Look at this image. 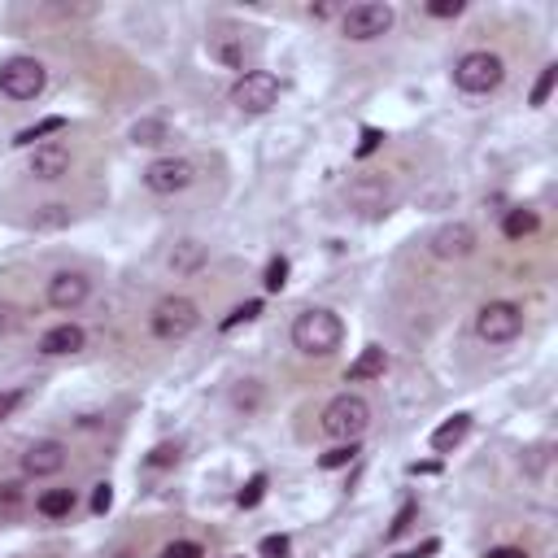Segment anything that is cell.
<instances>
[{"label":"cell","instance_id":"1","mask_svg":"<svg viewBox=\"0 0 558 558\" xmlns=\"http://www.w3.org/2000/svg\"><path fill=\"white\" fill-rule=\"evenodd\" d=\"M340 340H345V323L323 310V305H314V310H301L293 319V345L301 354H310V358H328L340 349Z\"/></svg>","mask_w":558,"mask_h":558},{"label":"cell","instance_id":"2","mask_svg":"<svg viewBox=\"0 0 558 558\" xmlns=\"http://www.w3.org/2000/svg\"><path fill=\"white\" fill-rule=\"evenodd\" d=\"M506 79V62L489 53V48H476V53H462L459 66H454V88L467 97H489L502 88Z\"/></svg>","mask_w":558,"mask_h":558},{"label":"cell","instance_id":"3","mask_svg":"<svg viewBox=\"0 0 558 558\" xmlns=\"http://www.w3.org/2000/svg\"><path fill=\"white\" fill-rule=\"evenodd\" d=\"M201 323V310L197 301H188V296H166L153 305V314H149V331L166 340V345H175V340H188Z\"/></svg>","mask_w":558,"mask_h":558},{"label":"cell","instance_id":"4","mask_svg":"<svg viewBox=\"0 0 558 558\" xmlns=\"http://www.w3.org/2000/svg\"><path fill=\"white\" fill-rule=\"evenodd\" d=\"M366 427H371V406H366L358 393H340L328 401V410H323V432H328V436H336V441H358Z\"/></svg>","mask_w":558,"mask_h":558},{"label":"cell","instance_id":"5","mask_svg":"<svg viewBox=\"0 0 558 558\" xmlns=\"http://www.w3.org/2000/svg\"><path fill=\"white\" fill-rule=\"evenodd\" d=\"M231 105L240 114H266L279 105V79L270 70H245L236 83H231Z\"/></svg>","mask_w":558,"mask_h":558},{"label":"cell","instance_id":"6","mask_svg":"<svg viewBox=\"0 0 558 558\" xmlns=\"http://www.w3.org/2000/svg\"><path fill=\"white\" fill-rule=\"evenodd\" d=\"M393 4H380V0H362L354 9H345V18H340V31L345 39H354V44H366V39H380V35L393 31Z\"/></svg>","mask_w":558,"mask_h":558},{"label":"cell","instance_id":"7","mask_svg":"<svg viewBox=\"0 0 558 558\" xmlns=\"http://www.w3.org/2000/svg\"><path fill=\"white\" fill-rule=\"evenodd\" d=\"M519 331H524V310H519L515 301H489V305H480L476 336H480L485 345H511Z\"/></svg>","mask_w":558,"mask_h":558},{"label":"cell","instance_id":"8","mask_svg":"<svg viewBox=\"0 0 558 558\" xmlns=\"http://www.w3.org/2000/svg\"><path fill=\"white\" fill-rule=\"evenodd\" d=\"M44 83H48V74L35 57H9L0 66V92L9 100H35L44 92Z\"/></svg>","mask_w":558,"mask_h":558},{"label":"cell","instance_id":"9","mask_svg":"<svg viewBox=\"0 0 558 558\" xmlns=\"http://www.w3.org/2000/svg\"><path fill=\"white\" fill-rule=\"evenodd\" d=\"M193 179H197V166L188 158H158L144 170V188L158 193V197H175V193L193 188Z\"/></svg>","mask_w":558,"mask_h":558},{"label":"cell","instance_id":"10","mask_svg":"<svg viewBox=\"0 0 558 558\" xmlns=\"http://www.w3.org/2000/svg\"><path fill=\"white\" fill-rule=\"evenodd\" d=\"M427 249H432V258H441V262H462V258L476 253V227H467V223H445V227L432 231Z\"/></svg>","mask_w":558,"mask_h":558},{"label":"cell","instance_id":"11","mask_svg":"<svg viewBox=\"0 0 558 558\" xmlns=\"http://www.w3.org/2000/svg\"><path fill=\"white\" fill-rule=\"evenodd\" d=\"M88 293H92V279L79 275V270H57L48 279V305L53 310H79L88 301Z\"/></svg>","mask_w":558,"mask_h":558},{"label":"cell","instance_id":"12","mask_svg":"<svg viewBox=\"0 0 558 558\" xmlns=\"http://www.w3.org/2000/svg\"><path fill=\"white\" fill-rule=\"evenodd\" d=\"M62 467H66V445L62 441H35L22 454V476H31V480L57 476Z\"/></svg>","mask_w":558,"mask_h":558},{"label":"cell","instance_id":"13","mask_svg":"<svg viewBox=\"0 0 558 558\" xmlns=\"http://www.w3.org/2000/svg\"><path fill=\"white\" fill-rule=\"evenodd\" d=\"M70 149L62 140H44V144H35L31 153V175L35 179H44V184H53V179H66L70 175Z\"/></svg>","mask_w":558,"mask_h":558},{"label":"cell","instance_id":"14","mask_svg":"<svg viewBox=\"0 0 558 558\" xmlns=\"http://www.w3.org/2000/svg\"><path fill=\"white\" fill-rule=\"evenodd\" d=\"M88 345V336L79 323H57V328H48L39 336V354L44 358H66V354H79Z\"/></svg>","mask_w":558,"mask_h":558},{"label":"cell","instance_id":"15","mask_svg":"<svg viewBox=\"0 0 558 558\" xmlns=\"http://www.w3.org/2000/svg\"><path fill=\"white\" fill-rule=\"evenodd\" d=\"M210 262V249L201 245V240H179L175 249H170V258H166V266L179 275V279H188V275H197L201 266Z\"/></svg>","mask_w":558,"mask_h":558},{"label":"cell","instance_id":"16","mask_svg":"<svg viewBox=\"0 0 558 558\" xmlns=\"http://www.w3.org/2000/svg\"><path fill=\"white\" fill-rule=\"evenodd\" d=\"M384 371H389V354H384L380 345H371V349H362L358 358L349 362L345 380H349V384H366V380H380Z\"/></svg>","mask_w":558,"mask_h":558},{"label":"cell","instance_id":"17","mask_svg":"<svg viewBox=\"0 0 558 558\" xmlns=\"http://www.w3.org/2000/svg\"><path fill=\"white\" fill-rule=\"evenodd\" d=\"M467 432H471V415H454V419H445V424L432 432V450H436V454H450V450H459Z\"/></svg>","mask_w":558,"mask_h":558},{"label":"cell","instance_id":"18","mask_svg":"<svg viewBox=\"0 0 558 558\" xmlns=\"http://www.w3.org/2000/svg\"><path fill=\"white\" fill-rule=\"evenodd\" d=\"M537 227H541V214H537V210L515 205V210H506V214H502V236H506V240H528Z\"/></svg>","mask_w":558,"mask_h":558},{"label":"cell","instance_id":"19","mask_svg":"<svg viewBox=\"0 0 558 558\" xmlns=\"http://www.w3.org/2000/svg\"><path fill=\"white\" fill-rule=\"evenodd\" d=\"M35 511L44 515V519H66L70 511H74V489H48L35 497Z\"/></svg>","mask_w":558,"mask_h":558},{"label":"cell","instance_id":"20","mask_svg":"<svg viewBox=\"0 0 558 558\" xmlns=\"http://www.w3.org/2000/svg\"><path fill=\"white\" fill-rule=\"evenodd\" d=\"M66 132V118L62 114H53V118H44V123H35V127H22V132L13 135V144L18 149H35V140H48V135Z\"/></svg>","mask_w":558,"mask_h":558},{"label":"cell","instance_id":"21","mask_svg":"<svg viewBox=\"0 0 558 558\" xmlns=\"http://www.w3.org/2000/svg\"><path fill=\"white\" fill-rule=\"evenodd\" d=\"M132 140L135 144H144V149H153V144L170 140V127H166L162 118H140V123L132 127Z\"/></svg>","mask_w":558,"mask_h":558},{"label":"cell","instance_id":"22","mask_svg":"<svg viewBox=\"0 0 558 558\" xmlns=\"http://www.w3.org/2000/svg\"><path fill=\"white\" fill-rule=\"evenodd\" d=\"M354 459H358V441H340L336 450H328V454L319 459V467H323V471H340V467H349Z\"/></svg>","mask_w":558,"mask_h":558},{"label":"cell","instance_id":"23","mask_svg":"<svg viewBox=\"0 0 558 558\" xmlns=\"http://www.w3.org/2000/svg\"><path fill=\"white\" fill-rule=\"evenodd\" d=\"M288 270H293V266H288V258H284V253H275V258L266 262V275H262V288H266V293H279V288L288 284Z\"/></svg>","mask_w":558,"mask_h":558},{"label":"cell","instance_id":"24","mask_svg":"<svg viewBox=\"0 0 558 558\" xmlns=\"http://www.w3.org/2000/svg\"><path fill=\"white\" fill-rule=\"evenodd\" d=\"M210 53H214V57H219L223 66H231V70H245V48H240L236 39H219V44H214Z\"/></svg>","mask_w":558,"mask_h":558},{"label":"cell","instance_id":"25","mask_svg":"<svg viewBox=\"0 0 558 558\" xmlns=\"http://www.w3.org/2000/svg\"><path fill=\"white\" fill-rule=\"evenodd\" d=\"M262 497H266V476L258 471V476H249V485L240 489V497H236V502H240V511H253Z\"/></svg>","mask_w":558,"mask_h":558},{"label":"cell","instance_id":"26","mask_svg":"<svg viewBox=\"0 0 558 558\" xmlns=\"http://www.w3.org/2000/svg\"><path fill=\"white\" fill-rule=\"evenodd\" d=\"M258 554L262 558H293V541H288L284 532H270V537H262Z\"/></svg>","mask_w":558,"mask_h":558},{"label":"cell","instance_id":"27","mask_svg":"<svg viewBox=\"0 0 558 558\" xmlns=\"http://www.w3.org/2000/svg\"><path fill=\"white\" fill-rule=\"evenodd\" d=\"M66 223H70V210H66V205H44V214H35V227H39V231L66 227Z\"/></svg>","mask_w":558,"mask_h":558},{"label":"cell","instance_id":"28","mask_svg":"<svg viewBox=\"0 0 558 558\" xmlns=\"http://www.w3.org/2000/svg\"><path fill=\"white\" fill-rule=\"evenodd\" d=\"M554 83H558V66H545L541 70V79H537V83H532V105H545V100H550V92H554Z\"/></svg>","mask_w":558,"mask_h":558},{"label":"cell","instance_id":"29","mask_svg":"<svg viewBox=\"0 0 558 558\" xmlns=\"http://www.w3.org/2000/svg\"><path fill=\"white\" fill-rule=\"evenodd\" d=\"M258 314H262V301H245V305H236L227 319H223V331L240 328V323H249V319H258Z\"/></svg>","mask_w":558,"mask_h":558},{"label":"cell","instance_id":"30","mask_svg":"<svg viewBox=\"0 0 558 558\" xmlns=\"http://www.w3.org/2000/svg\"><path fill=\"white\" fill-rule=\"evenodd\" d=\"M158 558H205V545L201 541H170V545H162Z\"/></svg>","mask_w":558,"mask_h":558},{"label":"cell","instance_id":"31","mask_svg":"<svg viewBox=\"0 0 558 558\" xmlns=\"http://www.w3.org/2000/svg\"><path fill=\"white\" fill-rule=\"evenodd\" d=\"M175 462H179V445L162 441V445H153V454L144 459V467H175Z\"/></svg>","mask_w":558,"mask_h":558},{"label":"cell","instance_id":"32","mask_svg":"<svg viewBox=\"0 0 558 558\" xmlns=\"http://www.w3.org/2000/svg\"><path fill=\"white\" fill-rule=\"evenodd\" d=\"M109 506H114V485L100 480L97 489H92V515H109Z\"/></svg>","mask_w":558,"mask_h":558},{"label":"cell","instance_id":"33","mask_svg":"<svg viewBox=\"0 0 558 558\" xmlns=\"http://www.w3.org/2000/svg\"><path fill=\"white\" fill-rule=\"evenodd\" d=\"M22 506V485L18 480H4L0 485V511H18Z\"/></svg>","mask_w":558,"mask_h":558},{"label":"cell","instance_id":"34","mask_svg":"<svg viewBox=\"0 0 558 558\" xmlns=\"http://www.w3.org/2000/svg\"><path fill=\"white\" fill-rule=\"evenodd\" d=\"M427 13H432V18H459L462 0H432V4H427Z\"/></svg>","mask_w":558,"mask_h":558},{"label":"cell","instance_id":"35","mask_svg":"<svg viewBox=\"0 0 558 558\" xmlns=\"http://www.w3.org/2000/svg\"><path fill=\"white\" fill-rule=\"evenodd\" d=\"M410 519H415V502H406L401 511H397V519H393V528H389V541H397L406 528H410Z\"/></svg>","mask_w":558,"mask_h":558},{"label":"cell","instance_id":"36","mask_svg":"<svg viewBox=\"0 0 558 558\" xmlns=\"http://www.w3.org/2000/svg\"><path fill=\"white\" fill-rule=\"evenodd\" d=\"M380 144H384V132L366 127V132H362V140H358V158H371V153H375Z\"/></svg>","mask_w":558,"mask_h":558},{"label":"cell","instance_id":"37","mask_svg":"<svg viewBox=\"0 0 558 558\" xmlns=\"http://www.w3.org/2000/svg\"><path fill=\"white\" fill-rule=\"evenodd\" d=\"M18 406H22V389H4V393H0V424H4Z\"/></svg>","mask_w":558,"mask_h":558},{"label":"cell","instance_id":"38","mask_svg":"<svg viewBox=\"0 0 558 558\" xmlns=\"http://www.w3.org/2000/svg\"><path fill=\"white\" fill-rule=\"evenodd\" d=\"M436 550H441V541H436V537H427L424 545H415V550H406V554H397V558H432Z\"/></svg>","mask_w":558,"mask_h":558},{"label":"cell","instance_id":"39","mask_svg":"<svg viewBox=\"0 0 558 558\" xmlns=\"http://www.w3.org/2000/svg\"><path fill=\"white\" fill-rule=\"evenodd\" d=\"M18 323H22V314H18L13 305H4V301H0V331H13Z\"/></svg>","mask_w":558,"mask_h":558},{"label":"cell","instance_id":"40","mask_svg":"<svg viewBox=\"0 0 558 558\" xmlns=\"http://www.w3.org/2000/svg\"><path fill=\"white\" fill-rule=\"evenodd\" d=\"M485 558H528V550H515V545H497V550H489Z\"/></svg>","mask_w":558,"mask_h":558},{"label":"cell","instance_id":"41","mask_svg":"<svg viewBox=\"0 0 558 558\" xmlns=\"http://www.w3.org/2000/svg\"><path fill=\"white\" fill-rule=\"evenodd\" d=\"M410 471H415V476H432V471H441V462H415Z\"/></svg>","mask_w":558,"mask_h":558},{"label":"cell","instance_id":"42","mask_svg":"<svg viewBox=\"0 0 558 558\" xmlns=\"http://www.w3.org/2000/svg\"><path fill=\"white\" fill-rule=\"evenodd\" d=\"M236 558H245V554H236Z\"/></svg>","mask_w":558,"mask_h":558}]
</instances>
